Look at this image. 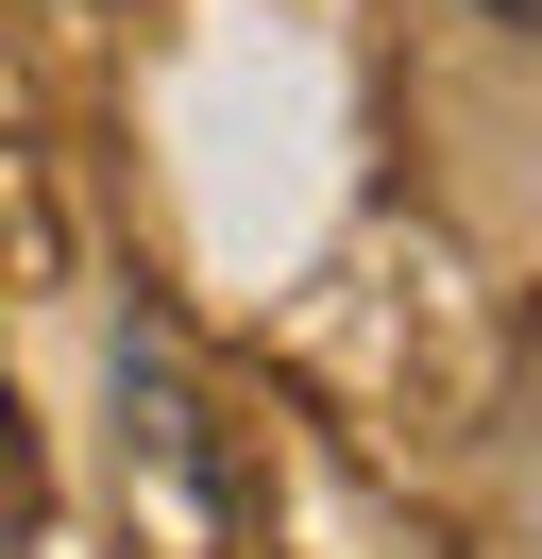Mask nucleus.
Instances as JSON below:
<instances>
[{
  "instance_id": "f257e3e1",
  "label": "nucleus",
  "mask_w": 542,
  "mask_h": 559,
  "mask_svg": "<svg viewBox=\"0 0 542 559\" xmlns=\"http://www.w3.org/2000/svg\"><path fill=\"white\" fill-rule=\"evenodd\" d=\"M0 509H34V441H17V407H0Z\"/></svg>"
}]
</instances>
